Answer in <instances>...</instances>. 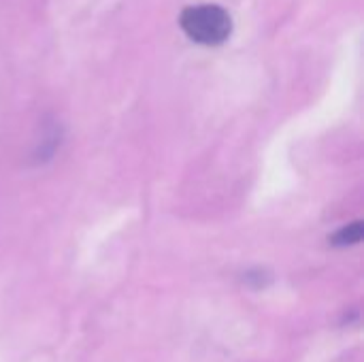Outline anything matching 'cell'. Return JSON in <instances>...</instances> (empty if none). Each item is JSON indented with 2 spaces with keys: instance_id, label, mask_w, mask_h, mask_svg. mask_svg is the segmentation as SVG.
<instances>
[{
  "instance_id": "6da1fadb",
  "label": "cell",
  "mask_w": 364,
  "mask_h": 362,
  "mask_svg": "<svg viewBox=\"0 0 364 362\" xmlns=\"http://www.w3.org/2000/svg\"><path fill=\"white\" fill-rule=\"evenodd\" d=\"M179 26L186 36L200 45H222L232 34V17L220 4H192L179 15Z\"/></svg>"
},
{
  "instance_id": "7a4b0ae2",
  "label": "cell",
  "mask_w": 364,
  "mask_h": 362,
  "mask_svg": "<svg viewBox=\"0 0 364 362\" xmlns=\"http://www.w3.org/2000/svg\"><path fill=\"white\" fill-rule=\"evenodd\" d=\"M364 237V224L363 222H352L343 228H339L335 235H331V243L337 247H348V245H356L360 243Z\"/></svg>"
}]
</instances>
